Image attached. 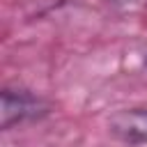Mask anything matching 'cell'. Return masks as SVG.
<instances>
[{
	"label": "cell",
	"instance_id": "6da1fadb",
	"mask_svg": "<svg viewBox=\"0 0 147 147\" xmlns=\"http://www.w3.org/2000/svg\"><path fill=\"white\" fill-rule=\"evenodd\" d=\"M46 113V106L32 96L30 92H14V90H5L2 92V110H0V126L7 131L11 129L14 124H21V122H28V119H34V117H41Z\"/></svg>",
	"mask_w": 147,
	"mask_h": 147
},
{
	"label": "cell",
	"instance_id": "7a4b0ae2",
	"mask_svg": "<svg viewBox=\"0 0 147 147\" xmlns=\"http://www.w3.org/2000/svg\"><path fill=\"white\" fill-rule=\"evenodd\" d=\"M110 133L129 145H140L147 142V108H126L117 110L110 122Z\"/></svg>",
	"mask_w": 147,
	"mask_h": 147
}]
</instances>
